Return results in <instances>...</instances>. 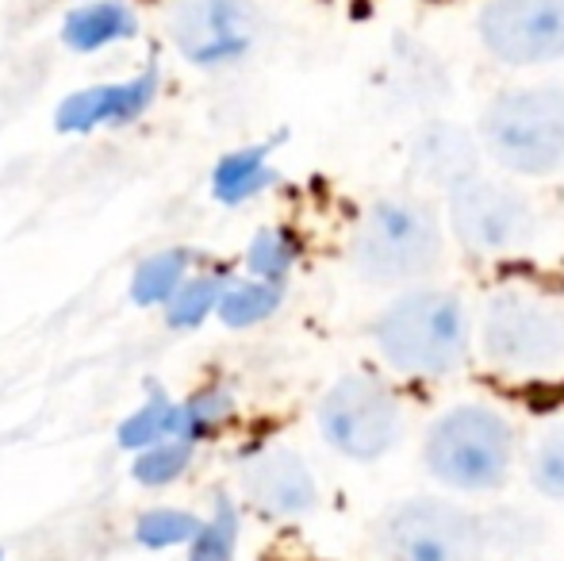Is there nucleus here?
Returning <instances> with one entry per match:
<instances>
[{
	"label": "nucleus",
	"instance_id": "1",
	"mask_svg": "<svg viewBox=\"0 0 564 561\" xmlns=\"http://www.w3.org/2000/svg\"><path fill=\"white\" fill-rule=\"evenodd\" d=\"M377 354L403 377H449L473 354V315L453 289L411 284L377 312L369 327Z\"/></svg>",
	"mask_w": 564,
	"mask_h": 561
},
{
	"label": "nucleus",
	"instance_id": "2",
	"mask_svg": "<svg viewBox=\"0 0 564 561\" xmlns=\"http://www.w3.org/2000/svg\"><path fill=\"white\" fill-rule=\"evenodd\" d=\"M446 258V227L431 201L415 193H388L357 219L349 262L369 284L411 289L434 278Z\"/></svg>",
	"mask_w": 564,
	"mask_h": 561
},
{
	"label": "nucleus",
	"instance_id": "3",
	"mask_svg": "<svg viewBox=\"0 0 564 561\" xmlns=\"http://www.w3.org/2000/svg\"><path fill=\"white\" fill-rule=\"evenodd\" d=\"M519 465V431L491 404H453L426 427L423 470L457 496H488Z\"/></svg>",
	"mask_w": 564,
	"mask_h": 561
},
{
	"label": "nucleus",
	"instance_id": "4",
	"mask_svg": "<svg viewBox=\"0 0 564 561\" xmlns=\"http://www.w3.org/2000/svg\"><path fill=\"white\" fill-rule=\"evenodd\" d=\"M480 150L514 177H553L564 170V85H511L484 105Z\"/></svg>",
	"mask_w": 564,
	"mask_h": 561
},
{
	"label": "nucleus",
	"instance_id": "5",
	"mask_svg": "<svg viewBox=\"0 0 564 561\" xmlns=\"http://www.w3.org/2000/svg\"><path fill=\"white\" fill-rule=\"evenodd\" d=\"M499 547V519L453 496H408L377 524L384 561H488Z\"/></svg>",
	"mask_w": 564,
	"mask_h": 561
},
{
	"label": "nucleus",
	"instance_id": "6",
	"mask_svg": "<svg viewBox=\"0 0 564 561\" xmlns=\"http://www.w3.org/2000/svg\"><path fill=\"white\" fill-rule=\"evenodd\" d=\"M480 350L503 374H561L564 304L538 289H499L480 312Z\"/></svg>",
	"mask_w": 564,
	"mask_h": 561
},
{
	"label": "nucleus",
	"instance_id": "7",
	"mask_svg": "<svg viewBox=\"0 0 564 561\" xmlns=\"http://www.w3.org/2000/svg\"><path fill=\"white\" fill-rule=\"evenodd\" d=\"M408 420L395 389L377 374H341L319 400V434L349 462H380L403 442Z\"/></svg>",
	"mask_w": 564,
	"mask_h": 561
},
{
	"label": "nucleus",
	"instance_id": "8",
	"mask_svg": "<svg viewBox=\"0 0 564 561\" xmlns=\"http://www.w3.org/2000/svg\"><path fill=\"white\" fill-rule=\"evenodd\" d=\"M446 224L453 239L480 258L527 250L538 239V208L522 188L476 170L446 188Z\"/></svg>",
	"mask_w": 564,
	"mask_h": 561
},
{
	"label": "nucleus",
	"instance_id": "9",
	"mask_svg": "<svg viewBox=\"0 0 564 561\" xmlns=\"http://www.w3.org/2000/svg\"><path fill=\"white\" fill-rule=\"evenodd\" d=\"M476 39L507 69L557 66L564 62V0H484Z\"/></svg>",
	"mask_w": 564,
	"mask_h": 561
},
{
	"label": "nucleus",
	"instance_id": "10",
	"mask_svg": "<svg viewBox=\"0 0 564 561\" xmlns=\"http://www.w3.org/2000/svg\"><path fill=\"white\" fill-rule=\"evenodd\" d=\"M170 28L177 51L193 66H235L258 46L261 8L253 0H177Z\"/></svg>",
	"mask_w": 564,
	"mask_h": 561
},
{
	"label": "nucleus",
	"instance_id": "11",
	"mask_svg": "<svg viewBox=\"0 0 564 561\" xmlns=\"http://www.w3.org/2000/svg\"><path fill=\"white\" fill-rule=\"evenodd\" d=\"M246 496L258 504L265 516L296 519L319 504V485L307 462L292 450H265L242 473Z\"/></svg>",
	"mask_w": 564,
	"mask_h": 561
},
{
	"label": "nucleus",
	"instance_id": "12",
	"mask_svg": "<svg viewBox=\"0 0 564 561\" xmlns=\"http://www.w3.org/2000/svg\"><path fill=\"white\" fill-rule=\"evenodd\" d=\"M158 93V69H147L134 82L119 85H97V89H82L74 97L62 100L58 108V128L62 131H93V128H119V123L139 120L150 108Z\"/></svg>",
	"mask_w": 564,
	"mask_h": 561
},
{
	"label": "nucleus",
	"instance_id": "13",
	"mask_svg": "<svg viewBox=\"0 0 564 561\" xmlns=\"http://www.w3.org/2000/svg\"><path fill=\"white\" fill-rule=\"evenodd\" d=\"M480 139L446 120L426 123L415 136V142H411V162H415L419 177H426L431 185L442 188H453L468 173L480 170Z\"/></svg>",
	"mask_w": 564,
	"mask_h": 561
},
{
	"label": "nucleus",
	"instance_id": "14",
	"mask_svg": "<svg viewBox=\"0 0 564 561\" xmlns=\"http://www.w3.org/2000/svg\"><path fill=\"white\" fill-rule=\"evenodd\" d=\"M276 181L273 165H269V147H242L219 158L216 173H212V193L224 204H242L250 196L265 193Z\"/></svg>",
	"mask_w": 564,
	"mask_h": 561
},
{
	"label": "nucleus",
	"instance_id": "15",
	"mask_svg": "<svg viewBox=\"0 0 564 561\" xmlns=\"http://www.w3.org/2000/svg\"><path fill=\"white\" fill-rule=\"evenodd\" d=\"M131 35H134V15L119 0H97V4L77 8V12H69L66 28H62V39L74 51H100V46Z\"/></svg>",
	"mask_w": 564,
	"mask_h": 561
},
{
	"label": "nucleus",
	"instance_id": "16",
	"mask_svg": "<svg viewBox=\"0 0 564 561\" xmlns=\"http://www.w3.org/2000/svg\"><path fill=\"white\" fill-rule=\"evenodd\" d=\"M185 270H188V250H162V255H150L147 262L134 270L131 281V300L139 308L150 304H170L173 292L185 284Z\"/></svg>",
	"mask_w": 564,
	"mask_h": 561
},
{
	"label": "nucleus",
	"instance_id": "17",
	"mask_svg": "<svg viewBox=\"0 0 564 561\" xmlns=\"http://www.w3.org/2000/svg\"><path fill=\"white\" fill-rule=\"evenodd\" d=\"M284 284L273 281H238L227 284L224 300H219V320L227 327H253V323H265L269 315L281 308Z\"/></svg>",
	"mask_w": 564,
	"mask_h": 561
},
{
	"label": "nucleus",
	"instance_id": "18",
	"mask_svg": "<svg viewBox=\"0 0 564 561\" xmlns=\"http://www.w3.org/2000/svg\"><path fill=\"white\" fill-rule=\"evenodd\" d=\"M300 262V239L284 227H265V231L253 235L250 250H246V266L258 281L284 284L292 273V266Z\"/></svg>",
	"mask_w": 564,
	"mask_h": 561
},
{
	"label": "nucleus",
	"instance_id": "19",
	"mask_svg": "<svg viewBox=\"0 0 564 561\" xmlns=\"http://www.w3.org/2000/svg\"><path fill=\"white\" fill-rule=\"evenodd\" d=\"M177 400H170L165 392L154 389V397L139 408L134 416H127L123 427H119V442L127 450H147L154 442L177 439Z\"/></svg>",
	"mask_w": 564,
	"mask_h": 561
},
{
	"label": "nucleus",
	"instance_id": "20",
	"mask_svg": "<svg viewBox=\"0 0 564 561\" xmlns=\"http://www.w3.org/2000/svg\"><path fill=\"white\" fill-rule=\"evenodd\" d=\"M530 485L545 500L564 504V420L545 427L530 450Z\"/></svg>",
	"mask_w": 564,
	"mask_h": 561
},
{
	"label": "nucleus",
	"instance_id": "21",
	"mask_svg": "<svg viewBox=\"0 0 564 561\" xmlns=\"http://www.w3.org/2000/svg\"><path fill=\"white\" fill-rule=\"evenodd\" d=\"M224 289H227V284L219 281V278H193V281H185L177 292H173L170 312H165L170 327H196V323H204L212 312H219Z\"/></svg>",
	"mask_w": 564,
	"mask_h": 561
},
{
	"label": "nucleus",
	"instance_id": "22",
	"mask_svg": "<svg viewBox=\"0 0 564 561\" xmlns=\"http://www.w3.org/2000/svg\"><path fill=\"white\" fill-rule=\"evenodd\" d=\"M193 446L196 442L165 439L139 450V457H134V481H142V485H170V481H177L188 470V462H193Z\"/></svg>",
	"mask_w": 564,
	"mask_h": 561
},
{
	"label": "nucleus",
	"instance_id": "23",
	"mask_svg": "<svg viewBox=\"0 0 564 561\" xmlns=\"http://www.w3.org/2000/svg\"><path fill=\"white\" fill-rule=\"evenodd\" d=\"M238 547V511L227 496L216 500L212 519H204L200 535L193 539V558L188 561H230Z\"/></svg>",
	"mask_w": 564,
	"mask_h": 561
},
{
	"label": "nucleus",
	"instance_id": "24",
	"mask_svg": "<svg viewBox=\"0 0 564 561\" xmlns=\"http://www.w3.org/2000/svg\"><path fill=\"white\" fill-rule=\"evenodd\" d=\"M204 519H196L193 511H177V508H154L139 519V542L150 550H165L177 547V542H193L200 535Z\"/></svg>",
	"mask_w": 564,
	"mask_h": 561
}]
</instances>
